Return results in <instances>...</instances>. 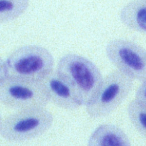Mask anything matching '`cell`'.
<instances>
[{"label": "cell", "mask_w": 146, "mask_h": 146, "mask_svg": "<svg viewBox=\"0 0 146 146\" xmlns=\"http://www.w3.org/2000/svg\"><path fill=\"white\" fill-rule=\"evenodd\" d=\"M54 123L52 113L46 107L17 110L0 121V135L11 143L33 140L48 131Z\"/></svg>", "instance_id": "6da1fadb"}, {"label": "cell", "mask_w": 146, "mask_h": 146, "mask_svg": "<svg viewBox=\"0 0 146 146\" xmlns=\"http://www.w3.org/2000/svg\"><path fill=\"white\" fill-rule=\"evenodd\" d=\"M56 70L74 87L85 106L94 95L104 78L93 62L74 53L61 57Z\"/></svg>", "instance_id": "7a4b0ae2"}, {"label": "cell", "mask_w": 146, "mask_h": 146, "mask_svg": "<svg viewBox=\"0 0 146 146\" xmlns=\"http://www.w3.org/2000/svg\"><path fill=\"white\" fill-rule=\"evenodd\" d=\"M9 76L41 82L54 70V58L45 47L35 44L20 47L7 60Z\"/></svg>", "instance_id": "3957f363"}, {"label": "cell", "mask_w": 146, "mask_h": 146, "mask_svg": "<svg viewBox=\"0 0 146 146\" xmlns=\"http://www.w3.org/2000/svg\"><path fill=\"white\" fill-rule=\"evenodd\" d=\"M133 86V80L118 70L103 78L94 95L86 105L90 117H106L115 111L127 98Z\"/></svg>", "instance_id": "277c9868"}, {"label": "cell", "mask_w": 146, "mask_h": 146, "mask_svg": "<svg viewBox=\"0 0 146 146\" xmlns=\"http://www.w3.org/2000/svg\"><path fill=\"white\" fill-rule=\"evenodd\" d=\"M0 101L17 110L46 107L49 102L41 82L11 76L0 82Z\"/></svg>", "instance_id": "5b68a950"}, {"label": "cell", "mask_w": 146, "mask_h": 146, "mask_svg": "<svg viewBox=\"0 0 146 146\" xmlns=\"http://www.w3.org/2000/svg\"><path fill=\"white\" fill-rule=\"evenodd\" d=\"M106 52L117 70L141 82L146 80V50L134 42L123 39L112 40Z\"/></svg>", "instance_id": "8992f818"}, {"label": "cell", "mask_w": 146, "mask_h": 146, "mask_svg": "<svg viewBox=\"0 0 146 146\" xmlns=\"http://www.w3.org/2000/svg\"><path fill=\"white\" fill-rule=\"evenodd\" d=\"M49 102L66 110H75L84 105L74 87L56 70H54L41 81Z\"/></svg>", "instance_id": "52a82bcc"}, {"label": "cell", "mask_w": 146, "mask_h": 146, "mask_svg": "<svg viewBox=\"0 0 146 146\" xmlns=\"http://www.w3.org/2000/svg\"><path fill=\"white\" fill-rule=\"evenodd\" d=\"M87 146H132V144L121 127L111 123H105L93 131Z\"/></svg>", "instance_id": "ba28073f"}, {"label": "cell", "mask_w": 146, "mask_h": 146, "mask_svg": "<svg viewBox=\"0 0 146 146\" xmlns=\"http://www.w3.org/2000/svg\"><path fill=\"white\" fill-rule=\"evenodd\" d=\"M120 19L130 29L146 34V0H132L120 11Z\"/></svg>", "instance_id": "9c48e42d"}, {"label": "cell", "mask_w": 146, "mask_h": 146, "mask_svg": "<svg viewBox=\"0 0 146 146\" xmlns=\"http://www.w3.org/2000/svg\"><path fill=\"white\" fill-rule=\"evenodd\" d=\"M29 7V0H0V23L10 22L21 17Z\"/></svg>", "instance_id": "30bf717a"}, {"label": "cell", "mask_w": 146, "mask_h": 146, "mask_svg": "<svg viewBox=\"0 0 146 146\" xmlns=\"http://www.w3.org/2000/svg\"><path fill=\"white\" fill-rule=\"evenodd\" d=\"M127 111L133 127L146 139V102L135 98L129 102Z\"/></svg>", "instance_id": "8fae6325"}, {"label": "cell", "mask_w": 146, "mask_h": 146, "mask_svg": "<svg viewBox=\"0 0 146 146\" xmlns=\"http://www.w3.org/2000/svg\"><path fill=\"white\" fill-rule=\"evenodd\" d=\"M9 77V70L7 65V60H1L0 61V82L4 81Z\"/></svg>", "instance_id": "7c38bea8"}, {"label": "cell", "mask_w": 146, "mask_h": 146, "mask_svg": "<svg viewBox=\"0 0 146 146\" xmlns=\"http://www.w3.org/2000/svg\"><path fill=\"white\" fill-rule=\"evenodd\" d=\"M135 99L146 102V80L142 82L135 92Z\"/></svg>", "instance_id": "4fadbf2b"}]
</instances>
